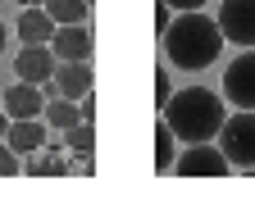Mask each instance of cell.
Instances as JSON below:
<instances>
[{
  "mask_svg": "<svg viewBox=\"0 0 255 209\" xmlns=\"http://www.w3.org/2000/svg\"><path fill=\"white\" fill-rule=\"evenodd\" d=\"M164 55H169V64L182 69V73H201L210 69L219 50H223V32H219V18L210 14H196V9H182V18H173L164 27Z\"/></svg>",
  "mask_w": 255,
  "mask_h": 209,
  "instance_id": "6da1fadb",
  "label": "cell"
},
{
  "mask_svg": "<svg viewBox=\"0 0 255 209\" xmlns=\"http://www.w3.org/2000/svg\"><path fill=\"white\" fill-rule=\"evenodd\" d=\"M159 118L173 128L178 141L196 145V141H214L228 114H223V96H214L210 86H187V91L169 96V105L159 109Z\"/></svg>",
  "mask_w": 255,
  "mask_h": 209,
  "instance_id": "7a4b0ae2",
  "label": "cell"
},
{
  "mask_svg": "<svg viewBox=\"0 0 255 209\" xmlns=\"http://www.w3.org/2000/svg\"><path fill=\"white\" fill-rule=\"evenodd\" d=\"M219 150L228 155V164L237 173H251L255 168V109H242L233 118H223L219 128Z\"/></svg>",
  "mask_w": 255,
  "mask_h": 209,
  "instance_id": "3957f363",
  "label": "cell"
},
{
  "mask_svg": "<svg viewBox=\"0 0 255 209\" xmlns=\"http://www.w3.org/2000/svg\"><path fill=\"white\" fill-rule=\"evenodd\" d=\"M173 173L178 177H228L233 164H228V155H223L219 145L196 141V145H187V150L173 159Z\"/></svg>",
  "mask_w": 255,
  "mask_h": 209,
  "instance_id": "277c9868",
  "label": "cell"
},
{
  "mask_svg": "<svg viewBox=\"0 0 255 209\" xmlns=\"http://www.w3.org/2000/svg\"><path fill=\"white\" fill-rule=\"evenodd\" d=\"M223 96L237 109H255V50H242L228 69H223Z\"/></svg>",
  "mask_w": 255,
  "mask_h": 209,
  "instance_id": "5b68a950",
  "label": "cell"
},
{
  "mask_svg": "<svg viewBox=\"0 0 255 209\" xmlns=\"http://www.w3.org/2000/svg\"><path fill=\"white\" fill-rule=\"evenodd\" d=\"M219 32L233 46H255V0H223L219 9Z\"/></svg>",
  "mask_w": 255,
  "mask_h": 209,
  "instance_id": "8992f818",
  "label": "cell"
},
{
  "mask_svg": "<svg viewBox=\"0 0 255 209\" xmlns=\"http://www.w3.org/2000/svg\"><path fill=\"white\" fill-rule=\"evenodd\" d=\"M91 64L87 59H59L55 64V77L41 86V91H50V96H64V100H82L87 91H91Z\"/></svg>",
  "mask_w": 255,
  "mask_h": 209,
  "instance_id": "52a82bcc",
  "label": "cell"
},
{
  "mask_svg": "<svg viewBox=\"0 0 255 209\" xmlns=\"http://www.w3.org/2000/svg\"><path fill=\"white\" fill-rule=\"evenodd\" d=\"M55 50L50 46H23L18 50V59H14V73L23 77V82H37V86H46L50 77H55Z\"/></svg>",
  "mask_w": 255,
  "mask_h": 209,
  "instance_id": "ba28073f",
  "label": "cell"
},
{
  "mask_svg": "<svg viewBox=\"0 0 255 209\" xmlns=\"http://www.w3.org/2000/svg\"><path fill=\"white\" fill-rule=\"evenodd\" d=\"M55 59H91V32L87 23H59L55 37H50Z\"/></svg>",
  "mask_w": 255,
  "mask_h": 209,
  "instance_id": "9c48e42d",
  "label": "cell"
},
{
  "mask_svg": "<svg viewBox=\"0 0 255 209\" xmlns=\"http://www.w3.org/2000/svg\"><path fill=\"white\" fill-rule=\"evenodd\" d=\"M41 109H46V91L37 82H14L9 91H5V114L9 118H41Z\"/></svg>",
  "mask_w": 255,
  "mask_h": 209,
  "instance_id": "30bf717a",
  "label": "cell"
},
{
  "mask_svg": "<svg viewBox=\"0 0 255 209\" xmlns=\"http://www.w3.org/2000/svg\"><path fill=\"white\" fill-rule=\"evenodd\" d=\"M5 145H9L14 155H37L41 145H46V128H41V118H9Z\"/></svg>",
  "mask_w": 255,
  "mask_h": 209,
  "instance_id": "8fae6325",
  "label": "cell"
},
{
  "mask_svg": "<svg viewBox=\"0 0 255 209\" xmlns=\"http://www.w3.org/2000/svg\"><path fill=\"white\" fill-rule=\"evenodd\" d=\"M55 27H59V23L46 14V5H27V9L18 14V37H23V46H50Z\"/></svg>",
  "mask_w": 255,
  "mask_h": 209,
  "instance_id": "7c38bea8",
  "label": "cell"
},
{
  "mask_svg": "<svg viewBox=\"0 0 255 209\" xmlns=\"http://www.w3.org/2000/svg\"><path fill=\"white\" fill-rule=\"evenodd\" d=\"M41 118H46L50 128H59V132H69L73 123H82L78 100H64V96H50V100H46V109H41Z\"/></svg>",
  "mask_w": 255,
  "mask_h": 209,
  "instance_id": "4fadbf2b",
  "label": "cell"
},
{
  "mask_svg": "<svg viewBox=\"0 0 255 209\" xmlns=\"http://www.w3.org/2000/svg\"><path fill=\"white\" fill-rule=\"evenodd\" d=\"M173 128L159 118L155 123V173H173V159H178V150H173Z\"/></svg>",
  "mask_w": 255,
  "mask_h": 209,
  "instance_id": "5bb4252c",
  "label": "cell"
},
{
  "mask_svg": "<svg viewBox=\"0 0 255 209\" xmlns=\"http://www.w3.org/2000/svg\"><path fill=\"white\" fill-rule=\"evenodd\" d=\"M64 150L69 155H96V123H73L69 132H64Z\"/></svg>",
  "mask_w": 255,
  "mask_h": 209,
  "instance_id": "9a60e30c",
  "label": "cell"
},
{
  "mask_svg": "<svg viewBox=\"0 0 255 209\" xmlns=\"http://www.w3.org/2000/svg\"><path fill=\"white\" fill-rule=\"evenodd\" d=\"M46 14L55 23H87L91 0H46Z\"/></svg>",
  "mask_w": 255,
  "mask_h": 209,
  "instance_id": "2e32d148",
  "label": "cell"
},
{
  "mask_svg": "<svg viewBox=\"0 0 255 209\" xmlns=\"http://www.w3.org/2000/svg\"><path fill=\"white\" fill-rule=\"evenodd\" d=\"M27 177H69V159L59 150H46L41 159H27Z\"/></svg>",
  "mask_w": 255,
  "mask_h": 209,
  "instance_id": "e0dca14e",
  "label": "cell"
},
{
  "mask_svg": "<svg viewBox=\"0 0 255 209\" xmlns=\"http://www.w3.org/2000/svg\"><path fill=\"white\" fill-rule=\"evenodd\" d=\"M23 173V164H18V155L9 150L5 141H0V177H18Z\"/></svg>",
  "mask_w": 255,
  "mask_h": 209,
  "instance_id": "ac0fdd59",
  "label": "cell"
},
{
  "mask_svg": "<svg viewBox=\"0 0 255 209\" xmlns=\"http://www.w3.org/2000/svg\"><path fill=\"white\" fill-rule=\"evenodd\" d=\"M169 96H173V91H169V69H155V105L164 109V105H169Z\"/></svg>",
  "mask_w": 255,
  "mask_h": 209,
  "instance_id": "d6986e66",
  "label": "cell"
},
{
  "mask_svg": "<svg viewBox=\"0 0 255 209\" xmlns=\"http://www.w3.org/2000/svg\"><path fill=\"white\" fill-rule=\"evenodd\" d=\"M91 173H96L91 155H78V159H69V177H91Z\"/></svg>",
  "mask_w": 255,
  "mask_h": 209,
  "instance_id": "ffe728a7",
  "label": "cell"
},
{
  "mask_svg": "<svg viewBox=\"0 0 255 209\" xmlns=\"http://www.w3.org/2000/svg\"><path fill=\"white\" fill-rule=\"evenodd\" d=\"M173 18H169V0H155V32L164 37V27H169Z\"/></svg>",
  "mask_w": 255,
  "mask_h": 209,
  "instance_id": "44dd1931",
  "label": "cell"
},
{
  "mask_svg": "<svg viewBox=\"0 0 255 209\" xmlns=\"http://www.w3.org/2000/svg\"><path fill=\"white\" fill-rule=\"evenodd\" d=\"M78 114L87 118V123H96V91H87V96L78 100Z\"/></svg>",
  "mask_w": 255,
  "mask_h": 209,
  "instance_id": "7402d4cb",
  "label": "cell"
},
{
  "mask_svg": "<svg viewBox=\"0 0 255 209\" xmlns=\"http://www.w3.org/2000/svg\"><path fill=\"white\" fill-rule=\"evenodd\" d=\"M201 5H210V0H169V9H201Z\"/></svg>",
  "mask_w": 255,
  "mask_h": 209,
  "instance_id": "603a6c76",
  "label": "cell"
},
{
  "mask_svg": "<svg viewBox=\"0 0 255 209\" xmlns=\"http://www.w3.org/2000/svg\"><path fill=\"white\" fill-rule=\"evenodd\" d=\"M5 132H9V114L0 109V141H5Z\"/></svg>",
  "mask_w": 255,
  "mask_h": 209,
  "instance_id": "cb8c5ba5",
  "label": "cell"
},
{
  "mask_svg": "<svg viewBox=\"0 0 255 209\" xmlns=\"http://www.w3.org/2000/svg\"><path fill=\"white\" fill-rule=\"evenodd\" d=\"M5 37H9V27H5V23H0V50H5Z\"/></svg>",
  "mask_w": 255,
  "mask_h": 209,
  "instance_id": "d4e9b609",
  "label": "cell"
},
{
  "mask_svg": "<svg viewBox=\"0 0 255 209\" xmlns=\"http://www.w3.org/2000/svg\"><path fill=\"white\" fill-rule=\"evenodd\" d=\"M18 5H23V9H27V5H46V0H18Z\"/></svg>",
  "mask_w": 255,
  "mask_h": 209,
  "instance_id": "484cf974",
  "label": "cell"
}]
</instances>
